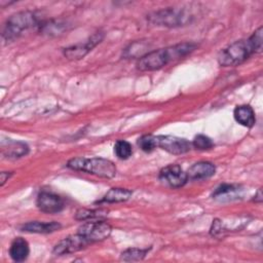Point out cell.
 <instances>
[{
    "label": "cell",
    "mask_w": 263,
    "mask_h": 263,
    "mask_svg": "<svg viewBox=\"0 0 263 263\" xmlns=\"http://www.w3.org/2000/svg\"><path fill=\"white\" fill-rule=\"evenodd\" d=\"M262 32L263 28L257 29L248 39L238 40L221 50L218 55V62L224 67H234L242 64L252 54L262 50Z\"/></svg>",
    "instance_id": "cell-1"
},
{
    "label": "cell",
    "mask_w": 263,
    "mask_h": 263,
    "mask_svg": "<svg viewBox=\"0 0 263 263\" xmlns=\"http://www.w3.org/2000/svg\"><path fill=\"white\" fill-rule=\"evenodd\" d=\"M192 42H183L173 46L159 48L145 53L137 63V68L141 71H154L161 69L167 64L180 60L196 48Z\"/></svg>",
    "instance_id": "cell-2"
},
{
    "label": "cell",
    "mask_w": 263,
    "mask_h": 263,
    "mask_svg": "<svg viewBox=\"0 0 263 263\" xmlns=\"http://www.w3.org/2000/svg\"><path fill=\"white\" fill-rule=\"evenodd\" d=\"M66 165L71 170L84 172L105 179H111L116 175L115 164L111 160L101 157H75L70 159Z\"/></svg>",
    "instance_id": "cell-3"
},
{
    "label": "cell",
    "mask_w": 263,
    "mask_h": 263,
    "mask_svg": "<svg viewBox=\"0 0 263 263\" xmlns=\"http://www.w3.org/2000/svg\"><path fill=\"white\" fill-rule=\"evenodd\" d=\"M38 20L32 11H22L11 15L5 23L2 37L5 41H12L17 38L23 31L37 26Z\"/></svg>",
    "instance_id": "cell-4"
},
{
    "label": "cell",
    "mask_w": 263,
    "mask_h": 263,
    "mask_svg": "<svg viewBox=\"0 0 263 263\" xmlns=\"http://www.w3.org/2000/svg\"><path fill=\"white\" fill-rule=\"evenodd\" d=\"M190 15L184 10L167 8L153 12L148 16V20L155 25L165 27H178L189 22Z\"/></svg>",
    "instance_id": "cell-5"
},
{
    "label": "cell",
    "mask_w": 263,
    "mask_h": 263,
    "mask_svg": "<svg viewBox=\"0 0 263 263\" xmlns=\"http://www.w3.org/2000/svg\"><path fill=\"white\" fill-rule=\"evenodd\" d=\"M112 227L109 223L99 220L90 221L82 224L78 228V233L85 237L90 243L96 241H101L108 238L111 234Z\"/></svg>",
    "instance_id": "cell-6"
},
{
    "label": "cell",
    "mask_w": 263,
    "mask_h": 263,
    "mask_svg": "<svg viewBox=\"0 0 263 263\" xmlns=\"http://www.w3.org/2000/svg\"><path fill=\"white\" fill-rule=\"evenodd\" d=\"M90 242L83 237L81 234L78 232L73 235H69L65 237L64 239L60 240L53 248L52 253L57 256H62V255H67L71 253L78 252L85 247H87Z\"/></svg>",
    "instance_id": "cell-7"
},
{
    "label": "cell",
    "mask_w": 263,
    "mask_h": 263,
    "mask_svg": "<svg viewBox=\"0 0 263 263\" xmlns=\"http://www.w3.org/2000/svg\"><path fill=\"white\" fill-rule=\"evenodd\" d=\"M157 147L175 155L184 154L191 149V143L186 139L174 136H157Z\"/></svg>",
    "instance_id": "cell-8"
},
{
    "label": "cell",
    "mask_w": 263,
    "mask_h": 263,
    "mask_svg": "<svg viewBox=\"0 0 263 263\" xmlns=\"http://www.w3.org/2000/svg\"><path fill=\"white\" fill-rule=\"evenodd\" d=\"M159 179L173 188H180L184 186L187 181V173L178 164H168L159 172Z\"/></svg>",
    "instance_id": "cell-9"
},
{
    "label": "cell",
    "mask_w": 263,
    "mask_h": 263,
    "mask_svg": "<svg viewBox=\"0 0 263 263\" xmlns=\"http://www.w3.org/2000/svg\"><path fill=\"white\" fill-rule=\"evenodd\" d=\"M36 204L41 212L47 214L60 213L65 208L64 199L60 195L48 191H42L38 194Z\"/></svg>",
    "instance_id": "cell-10"
},
{
    "label": "cell",
    "mask_w": 263,
    "mask_h": 263,
    "mask_svg": "<svg viewBox=\"0 0 263 263\" xmlns=\"http://www.w3.org/2000/svg\"><path fill=\"white\" fill-rule=\"evenodd\" d=\"M103 39L102 33L93 34L87 41L84 43H79L64 49V54L69 60H79L82 59L86 53H88L98 43Z\"/></svg>",
    "instance_id": "cell-11"
},
{
    "label": "cell",
    "mask_w": 263,
    "mask_h": 263,
    "mask_svg": "<svg viewBox=\"0 0 263 263\" xmlns=\"http://www.w3.org/2000/svg\"><path fill=\"white\" fill-rule=\"evenodd\" d=\"M216 172V167L212 162L199 161L188 168V180H202L212 177Z\"/></svg>",
    "instance_id": "cell-12"
},
{
    "label": "cell",
    "mask_w": 263,
    "mask_h": 263,
    "mask_svg": "<svg viewBox=\"0 0 263 263\" xmlns=\"http://www.w3.org/2000/svg\"><path fill=\"white\" fill-rule=\"evenodd\" d=\"M62 225L58 222H40V221H33L23 224L20 229L25 232L30 233H51L59 230Z\"/></svg>",
    "instance_id": "cell-13"
},
{
    "label": "cell",
    "mask_w": 263,
    "mask_h": 263,
    "mask_svg": "<svg viewBox=\"0 0 263 263\" xmlns=\"http://www.w3.org/2000/svg\"><path fill=\"white\" fill-rule=\"evenodd\" d=\"M30 253V248L26 239L23 237H16L12 240L9 248V255L15 262L25 261Z\"/></svg>",
    "instance_id": "cell-14"
},
{
    "label": "cell",
    "mask_w": 263,
    "mask_h": 263,
    "mask_svg": "<svg viewBox=\"0 0 263 263\" xmlns=\"http://www.w3.org/2000/svg\"><path fill=\"white\" fill-rule=\"evenodd\" d=\"M235 120L247 127H252L255 124V113L253 109L248 105L237 106L233 112Z\"/></svg>",
    "instance_id": "cell-15"
},
{
    "label": "cell",
    "mask_w": 263,
    "mask_h": 263,
    "mask_svg": "<svg viewBox=\"0 0 263 263\" xmlns=\"http://www.w3.org/2000/svg\"><path fill=\"white\" fill-rule=\"evenodd\" d=\"M133 192L125 188H111L104 197L100 200V202H108V203H114V202H122L126 201L130 198Z\"/></svg>",
    "instance_id": "cell-16"
},
{
    "label": "cell",
    "mask_w": 263,
    "mask_h": 263,
    "mask_svg": "<svg viewBox=\"0 0 263 263\" xmlns=\"http://www.w3.org/2000/svg\"><path fill=\"white\" fill-rule=\"evenodd\" d=\"M240 189L238 186L231 185V184H222L213 192V197L219 199H230L235 197L239 193Z\"/></svg>",
    "instance_id": "cell-17"
},
{
    "label": "cell",
    "mask_w": 263,
    "mask_h": 263,
    "mask_svg": "<svg viewBox=\"0 0 263 263\" xmlns=\"http://www.w3.org/2000/svg\"><path fill=\"white\" fill-rule=\"evenodd\" d=\"M108 214L106 210H87L80 209L75 214V219L79 221H90L93 219H102Z\"/></svg>",
    "instance_id": "cell-18"
},
{
    "label": "cell",
    "mask_w": 263,
    "mask_h": 263,
    "mask_svg": "<svg viewBox=\"0 0 263 263\" xmlns=\"http://www.w3.org/2000/svg\"><path fill=\"white\" fill-rule=\"evenodd\" d=\"M8 148H4L3 147V150L4 149H7V152L3 153L4 155H7V157H21V156H24L28 153L29 151V148L28 146L23 143V142H13V141H10L8 142Z\"/></svg>",
    "instance_id": "cell-19"
},
{
    "label": "cell",
    "mask_w": 263,
    "mask_h": 263,
    "mask_svg": "<svg viewBox=\"0 0 263 263\" xmlns=\"http://www.w3.org/2000/svg\"><path fill=\"white\" fill-rule=\"evenodd\" d=\"M148 249L130 248L121 253V260L123 261H138L142 260L148 253Z\"/></svg>",
    "instance_id": "cell-20"
},
{
    "label": "cell",
    "mask_w": 263,
    "mask_h": 263,
    "mask_svg": "<svg viewBox=\"0 0 263 263\" xmlns=\"http://www.w3.org/2000/svg\"><path fill=\"white\" fill-rule=\"evenodd\" d=\"M114 151L117 157L120 159H127L129 158V156H132V153H133L132 145L124 140H118L115 143Z\"/></svg>",
    "instance_id": "cell-21"
},
{
    "label": "cell",
    "mask_w": 263,
    "mask_h": 263,
    "mask_svg": "<svg viewBox=\"0 0 263 263\" xmlns=\"http://www.w3.org/2000/svg\"><path fill=\"white\" fill-rule=\"evenodd\" d=\"M138 145L143 151L151 152L157 147L156 137L152 135H145L139 139Z\"/></svg>",
    "instance_id": "cell-22"
},
{
    "label": "cell",
    "mask_w": 263,
    "mask_h": 263,
    "mask_svg": "<svg viewBox=\"0 0 263 263\" xmlns=\"http://www.w3.org/2000/svg\"><path fill=\"white\" fill-rule=\"evenodd\" d=\"M192 145L195 149H198V150H209L213 147L214 143L209 137L204 135H197L194 138Z\"/></svg>",
    "instance_id": "cell-23"
},
{
    "label": "cell",
    "mask_w": 263,
    "mask_h": 263,
    "mask_svg": "<svg viewBox=\"0 0 263 263\" xmlns=\"http://www.w3.org/2000/svg\"><path fill=\"white\" fill-rule=\"evenodd\" d=\"M12 176L11 172H2L0 174V181H1V186H3L5 184L6 181H8V179Z\"/></svg>",
    "instance_id": "cell-24"
},
{
    "label": "cell",
    "mask_w": 263,
    "mask_h": 263,
    "mask_svg": "<svg viewBox=\"0 0 263 263\" xmlns=\"http://www.w3.org/2000/svg\"><path fill=\"white\" fill-rule=\"evenodd\" d=\"M262 199H263V196H262V189L260 188V189H258L257 193L255 194V198H254V200H255L256 202H261V201H262Z\"/></svg>",
    "instance_id": "cell-25"
}]
</instances>
